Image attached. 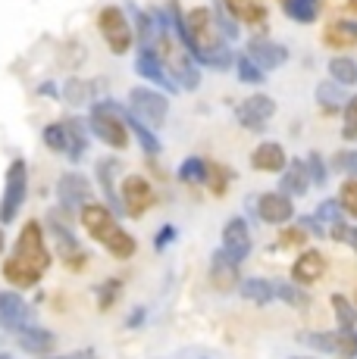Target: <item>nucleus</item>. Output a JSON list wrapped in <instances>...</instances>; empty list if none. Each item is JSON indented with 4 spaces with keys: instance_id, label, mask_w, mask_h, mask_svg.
Segmentation results:
<instances>
[{
    "instance_id": "1",
    "label": "nucleus",
    "mask_w": 357,
    "mask_h": 359,
    "mask_svg": "<svg viewBox=\"0 0 357 359\" xmlns=\"http://www.w3.org/2000/svg\"><path fill=\"white\" fill-rule=\"evenodd\" d=\"M169 6H173V29L178 32L185 50L191 53L195 63L214 66V69H229L235 63L229 44H226V34L219 32L214 13H210L207 6H197V10H191L188 16H178L176 13V0Z\"/></svg>"
},
{
    "instance_id": "2",
    "label": "nucleus",
    "mask_w": 357,
    "mask_h": 359,
    "mask_svg": "<svg viewBox=\"0 0 357 359\" xmlns=\"http://www.w3.org/2000/svg\"><path fill=\"white\" fill-rule=\"evenodd\" d=\"M51 269V250L44 244V231L41 222H25V229L19 231V241L13 247L10 259L4 262V278L13 287H35L44 272Z\"/></svg>"
},
{
    "instance_id": "3",
    "label": "nucleus",
    "mask_w": 357,
    "mask_h": 359,
    "mask_svg": "<svg viewBox=\"0 0 357 359\" xmlns=\"http://www.w3.org/2000/svg\"><path fill=\"white\" fill-rule=\"evenodd\" d=\"M79 219H82V225H85V231L91 234L94 241H98L104 250H110L116 259H129V257H135V238L129 234L126 229H122L119 222H116V216L107 210V206H100V203H85L79 210Z\"/></svg>"
},
{
    "instance_id": "4",
    "label": "nucleus",
    "mask_w": 357,
    "mask_h": 359,
    "mask_svg": "<svg viewBox=\"0 0 357 359\" xmlns=\"http://www.w3.org/2000/svg\"><path fill=\"white\" fill-rule=\"evenodd\" d=\"M122 107L113 100H104L98 103V107L91 109V116H88V126L91 131L98 135V141H104L107 147L113 150H126L129 144V131H126V122H122Z\"/></svg>"
},
{
    "instance_id": "5",
    "label": "nucleus",
    "mask_w": 357,
    "mask_h": 359,
    "mask_svg": "<svg viewBox=\"0 0 357 359\" xmlns=\"http://www.w3.org/2000/svg\"><path fill=\"white\" fill-rule=\"evenodd\" d=\"M25 191H29V169L22 160H13L6 169V188H4V200H0V225L16 222V216L22 212L25 203Z\"/></svg>"
},
{
    "instance_id": "6",
    "label": "nucleus",
    "mask_w": 357,
    "mask_h": 359,
    "mask_svg": "<svg viewBox=\"0 0 357 359\" xmlns=\"http://www.w3.org/2000/svg\"><path fill=\"white\" fill-rule=\"evenodd\" d=\"M129 116H135L141 126L157 128L167 122L169 100L160 91H150V88H132L129 91Z\"/></svg>"
},
{
    "instance_id": "7",
    "label": "nucleus",
    "mask_w": 357,
    "mask_h": 359,
    "mask_svg": "<svg viewBox=\"0 0 357 359\" xmlns=\"http://www.w3.org/2000/svg\"><path fill=\"white\" fill-rule=\"evenodd\" d=\"M98 29L104 34L107 47L113 53H129V47L135 44V34H132V25H129V16L119 10V6H104L98 13Z\"/></svg>"
},
{
    "instance_id": "8",
    "label": "nucleus",
    "mask_w": 357,
    "mask_h": 359,
    "mask_svg": "<svg viewBox=\"0 0 357 359\" xmlns=\"http://www.w3.org/2000/svg\"><path fill=\"white\" fill-rule=\"evenodd\" d=\"M154 188H150V182L148 178H141V175H129L126 182H122V188H119V203H122V212L126 216H132V219H141L144 212L154 206Z\"/></svg>"
},
{
    "instance_id": "9",
    "label": "nucleus",
    "mask_w": 357,
    "mask_h": 359,
    "mask_svg": "<svg viewBox=\"0 0 357 359\" xmlns=\"http://www.w3.org/2000/svg\"><path fill=\"white\" fill-rule=\"evenodd\" d=\"M35 325V313L16 291H0V328L6 331H25Z\"/></svg>"
},
{
    "instance_id": "10",
    "label": "nucleus",
    "mask_w": 357,
    "mask_h": 359,
    "mask_svg": "<svg viewBox=\"0 0 357 359\" xmlns=\"http://www.w3.org/2000/svg\"><path fill=\"white\" fill-rule=\"evenodd\" d=\"M273 116H276V100H273L270 94H251L248 100H242L235 107V119L251 131L266 128Z\"/></svg>"
},
{
    "instance_id": "11",
    "label": "nucleus",
    "mask_w": 357,
    "mask_h": 359,
    "mask_svg": "<svg viewBox=\"0 0 357 359\" xmlns=\"http://www.w3.org/2000/svg\"><path fill=\"white\" fill-rule=\"evenodd\" d=\"M219 250L226 253L232 262H245L251 253V231H248V222H245L242 216L229 219L223 229V247Z\"/></svg>"
},
{
    "instance_id": "12",
    "label": "nucleus",
    "mask_w": 357,
    "mask_h": 359,
    "mask_svg": "<svg viewBox=\"0 0 357 359\" xmlns=\"http://www.w3.org/2000/svg\"><path fill=\"white\" fill-rule=\"evenodd\" d=\"M57 194H60L63 210L75 212L91 200V184H88V178L82 175V172H66V175H60V182H57Z\"/></svg>"
},
{
    "instance_id": "13",
    "label": "nucleus",
    "mask_w": 357,
    "mask_h": 359,
    "mask_svg": "<svg viewBox=\"0 0 357 359\" xmlns=\"http://www.w3.org/2000/svg\"><path fill=\"white\" fill-rule=\"evenodd\" d=\"M51 231H53V238H57V250H60V257H63V262L70 269H75V272H82L85 262H88V253L82 250V244L75 241V234L57 219V212H53V219H51Z\"/></svg>"
},
{
    "instance_id": "14",
    "label": "nucleus",
    "mask_w": 357,
    "mask_h": 359,
    "mask_svg": "<svg viewBox=\"0 0 357 359\" xmlns=\"http://www.w3.org/2000/svg\"><path fill=\"white\" fill-rule=\"evenodd\" d=\"M245 57H248L254 66L264 69V72H273V69H279L288 60V50L283 44H276V41H270V38H251Z\"/></svg>"
},
{
    "instance_id": "15",
    "label": "nucleus",
    "mask_w": 357,
    "mask_h": 359,
    "mask_svg": "<svg viewBox=\"0 0 357 359\" xmlns=\"http://www.w3.org/2000/svg\"><path fill=\"white\" fill-rule=\"evenodd\" d=\"M257 216L270 225H288L294 219V206H292V197L285 194H264L257 200Z\"/></svg>"
},
{
    "instance_id": "16",
    "label": "nucleus",
    "mask_w": 357,
    "mask_h": 359,
    "mask_svg": "<svg viewBox=\"0 0 357 359\" xmlns=\"http://www.w3.org/2000/svg\"><path fill=\"white\" fill-rule=\"evenodd\" d=\"M323 272H326V257H323L320 250H304L292 266V281L311 287L313 281L323 278Z\"/></svg>"
},
{
    "instance_id": "17",
    "label": "nucleus",
    "mask_w": 357,
    "mask_h": 359,
    "mask_svg": "<svg viewBox=\"0 0 357 359\" xmlns=\"http://www.w3.org/2000/svg\"><path fill=\"white\" fill-rule=\"evenodd\" d=\"M210 285H214L219 294H229L238 287V262H232L223 250H216L214 257H210Z\"/></svg>"
},
{
    "instance_id": "18",
    "label": "nucleus",
    "mask_w": 357,
    "mask_h": 359,
    "mask_svg": "<svg viewBox=\"0 0 357 359\" xmlns=\"http://www.w3.org/2000/svg\"><path fill=\"white\" fill-rule=\"evenodd\" d=\"M307 188H311V178H307L304 160H288L283 175H279V191L285 197H301V194H307Z\"/></svg>"
},
{
    "instance_id": "19",
    "label": "nucleus",
    "mask_w": 357,
    "mask_h": 359,
    "mask_svg": "<svg viewBox=\"0 0 357 359\" xmlns=\"http://www.w3.org/2000/svg\"><path fill=\"white\" fill-rule=\"evenodd\" d=\"M16 344H19V350H22V353H32V356H47V353H51V350H53V344H57V337H53V331L32 325V328L19 331V334H16Z\"/></svg>"
},
{
    "instance_id": "20",
    "label": "nucleus",
    "mask_w": 357,
    "mask_h": 359,
    "mask_svg": "<svg viewBox=\"0 0 357 359\" xmlns=\"http://www.w3.org/2000/svg\"><path fill=\"white\" fill-rule=\"evenodd\" d=\"M285 150L279 147L276 141H264V144H257L254 147V154H251V165L257 172H283L285 169Z\"/></svg>"
},
{
    "instance_id": "21",
    "label": "nucleus",
    "mask_w": 357,
    "mask_h": 359,
    "mask_svg": "<svg viewBox=\"0 0 357 359\" xmlns=\"http://www.w3.org/2000/svg\"><path fill=\"white\" fill-rule=\"evenodd\" d=\"M135 72L144 75V79H148V81H154V85H160V88H167V91H173V94H176V85H173V81H169V75L163 72L160 60H157L150 50H144V47H138V60H135Z\"/></svg>"
},
{
    "instance_id": "22",
    "label": "nucleus",
    "mask_w": 357,
    "mask_h": 359,
    "mask_svg": "<svg viewBox=\"0 0 357 359\" xmlns=\"http://www.w3.org/2000/svg\"><path fill=\"white\" fill-rule=\"evenodd\" d=\"M219 4H223V10L229 13L232 19H242V22L257 25V22H264L266 19L264 0H219Z\"/></svg>"
},
{
    "instance_id": "23",
    "label": "nucleus",
    "mask_w": 357,
    "mask_h": 359,
    "mask_svg": "<svg viewBox=\"0 0 357 359\" xmlns=\"http://www.w3.org/2000/svg\"><path fill=\"white\" fill-rule=\"evenodd\" d=\"M238 294H242L245 300L257 303V306H266L270 300H276V287H273V281H266V278H245V281H238Z\"/></svg>"
},
{
    "instance_id": "24",
    "label": "nucleus",
    "mask_w": 357,
    "mask_h": 359,
    "mask_svg": "<svg viewBox=\"0 0 357 359\" xmlns=\"http://www.w3.org/2000/svg\"><path fill=\"white\" fill-rule=\"evenodd\" d=\"M323 44L329 47H351L357 44V22L351 19H339V22H332L323 34Z\"/></svg>"
},
{
    "instance_id": "25",
    "label": "nucleus",
    "mask_w": 357,
    "mask_h": 359,
    "mask_svg": "<svg viewBox=\"0 0 357 359\" xmlns=\"http://www.w3.org/2000/svg\"><path fill=\"white\" fill-rule=\"evenodd\" d=\"M116 169H119V163L116 160H100L98 163V178H100V188H104V197L110 200V212H122V203H119V194H116V188H113V175H116Z\"/></svg>"
},
{
    "instance_id": "26",
    "label": "nucleus",
    "mask_w": 357,
    "mask_h": 359,
    "mask_svg": "<svg viewBox=\"0 0 357 359\" xmlns=\"http://www.w3.org/2000/svg\"><path fill=\"white\" fill-rule=\"evenodd\" d=\"M283 10H285V16L292 19V22L307 25V22H313V19H317L320 0H283Z\"/></svg>"
},
{
    "instance_id": "27",
    "label": "nucleus",
    "mask_w": 357,
    "mask_h": 359,
    "mask_svg": "<svg viewBox=\"0 0 357 359\" xmlns=\"http://www.w3.org/2000/svg\"><path fill=\"white\" fill-rule=\"evenodd\" d=\"M329 75H332L335 85H357V63L348 57H332L329 60Z\"/></svg>"
},
{
    "instance_id": "28",
    "label": "nucleus",
    "mask_w": 357,
    "mask_h": 359,
    "mask_svg": "<svg viewBox=\"0 0 357 359\" xmlns=\"http://www.w3.org/2000/svg\"><path fill=\"white\" fill-rule=\"evenodd\" d=\"M85 147H88L85 131H82V126L75 119H70L66 122V156H70L72 163H79L82 156H85Z\"/></svg>"
},
{
    "instance_id": "29",
    "label": "nucleus",
    "mask_w": 357,
    "mask_h": 359,
    "mask_svg": "<svg viewBox=\"0 0 357 359\" xmlns=\"http://www.w3.org/2000/svg\"><path fill=\"white\" fill-rule=\"evenodd\" d=\"M317 100L326 113H335V109L345 103V91H342V85H335V81L329 79V81H323V85H317Z\"/></svg>"
},
{
    "instance_id": "30",
    "label": "nucleus",
    "mask_w": 357,
    "mask_h": 359,
    "mask_svg": "<svg viewBox=\"0 0 357 359\" xmlns=\"http://www.w3.org/2000/svg\"><path fill=\"white\" fill-rule=\"evenodd\" d=\"M229 182H232V169H226L223 163H207V188L214 191L216 197H223L229 191Z\"/></svg>"
},
{
    "instance_id": "31",
    "label": "nucleus",
    "mask_w": 357,
    "mask_h": 359,
    "mask_svg": "<svg viewBox=\"0 0 357 359\" xmlns=\"http://www.w3.org/2000/svg\"><path fill=\"white\" fill-rule=\"evenodd\" d=\"M178 178L188 182V184L207 182V160H201V156H188V160L178 165Z\"/></svg>"
},
{
    "instance_id": "32",
    "label": "nucleus",
    "mask_w": 357,
    "mask_h": 359,
    "mask_svg": "<svg viewBox=\"0 0 357 359\" xmlns=\"http://www.w3.org/2000/svg\"><path fill=\"white\" fill-rule=\"evenodd\" d=\"M332 313H335V319H339V325L342 328H354L357 325V306L348 297H342V294H332Z\"/></svg>"
},
{
    "instance_id": "33",
    "label": "nucleus",
    "mask_w": 357,
    "mask_h": 359,
    "mask_svg": "<svg viewBox=\"0 0 357 359\" xmlns=\"http://www.w3.org/2000/svg\"><path fill=\"white\" fill-rule=\"evenodd\" d=\"M126 122H129V128L135 131V135H138V141H141V147H144V154H160V141H157V135L154 131H150L148 126H141L138 119H135V116H126Z\"/></svg>"
},
{
    "instance_id": "34",
    "label": "nucleus",
    "mask_w": 357,
    "mask_h": 359,
    "mask_svg": "<svg viewBox=\"0 0 357 359\" xmlns=\"http://www.w3.org/2000/svg\"><path fill=\"white\" fill-rule=\"evenodd\" d=\"M301 344L320 350V353H335V331H307L301 334Z\"/></svg>"
},
{
    "instance_id": "35",
    "label": "nucleus",
    "mask_w": 357,
    "mask_h": 359,
    "mask_svg": "<svg viewBox=\"0 0 357 359\" xmlns=\"http://www.w3.org/2000/svg\"><path fill=\"white\" fill-rule=\"evenodd\" d=\"M235 72H238V79L245 81V85H264V79H266V72L260 66H254L248 57H235Z\"/></svg>"
},
{
    "instance_id": "36",
    "label": "nucleus",
    "mask_w": 357,
    "mask_h": 359,
    "mask_svg": "<svg viewBox=\"0 0 357 359\" xmlns=\"http://www.w3.org/2000/svg\"><path fill=\"white\" fill-rule=\"evenodd\" d=\"M335 353L342 359H354L357 356V331L354 328H339L335 331Z\"/></svg>"
},
{
    "instance_id": "37",
    "label": "nucleus",
    "mask_w": 357,
    "mask_h": 359,
    "mask_svg": "<svg viewBox=\"0 0 357 359\" xmlns=\"http://www.w3.org/2000/svg\"><path fill=\"white\" fill-rule=\"evenodd\" d=\"M44 144L51 150H57V154H66V122H53V126L44 128Z\"/></svg>"
},
{
    "instance_id": "38",
    "label": "nucleus",
    "mask_w": 357,
    "mask_h": 359,
    "mask_svg": "<svg viewBox=\"0 0 357 359\" xmlns=\"http://www.w3.org/2000/svg\"><path fill=\"white\" fill-rule=\"evenodd\" d=\"M339 206L348 212V216L357 219V178H348L339 188Z\"/></svg>"
},
{
    "instance_id": "39",
    "label": "nucleus",
    "mask_w": 357,
    "mask_h": 359,
    "mask_svg": "<svg viewBox=\"0 0 357 359\" xmlns=\"http://www.w3.org/2000/svg\"><path fill=\"white\" fill-rule=\"evenodd\" d=\"M342 137L345 141H357V94L345 100V126H342Z\"/></svg>"
},
{
    "instance_id": "40",
    "label": "nucleus",
    "mask_w": 357,
    "mask_h": 359,
    "mask_svg": "<svg viewBox=\"0 0 357 359\" xmlns=\"http://www.w3.org/2000/svg\"><path fill=\"white\" fill-rule=\"evenodd\" d=\"M273 287H276L279 300H285L288 306H304L307 303V294L298 291V285H285V281H279V285H273Z\"/></svg>"
},
{
    "instance_id": "41",
    "label": "nucleus",
    "mask_w": 357,
    "mask_h": 359,
    "mask_svg": "<svg viewBox=\"0 0 357 359\" xmlns=\"http://www.w3.org/2000/svg\"><path fill=\"white\" fill-rule=\"evenodd\" d=\"M332 238L342 241V244H348L357 253V225H348L345 219H339V222H332Z\"/></svg>"
},
{
    "instance_id": "42",
    "label": "nucleus",
    "mask_w": 357,
    "mask_h": 359,
    "mask_svg": "<svg viewBox=\"0 0 357 359\" xmlns=\"http://www.w3.org/2000/svg\"><path fill=\"white\" fill-rule=\"evenodd\" d=\"M304 165H307V178H311L313 184H326V163H323L320 154H311L304 160Z\"/></svg>"
},
{
    "instance_id": "43",
    "label": "nucleus",
    "mask_w": 357,
    "mask_h": 359,
    "mask_svg": "<svg viewBox=\"0 0 357 359\" xmlns=\"http://www.w3.org/2000/svg\"><path fill=\"white\" fill-rule=\"evenodd\" d=\"M339 210H342V206H339V200H332V197H329V200H323V203L317 206V212H313V216H317V222L323 225V222H329V225H332V222H339Z\"/></svg>"
},
{
    "instance_id": "44",
    "label": "nucleus",
    "mask_w": 357,
    "mask_h": 359,
    "mask_svg": "<svg viewBox=\"0 0 357 359\" xmlns=\"http://www.w3.org/2000/svg\"><path fill=\"white\" fill-rule=\"evenodd\" d=\"M332 169L339 172H351V178H357V150H342L332 156Z\"/></svg>"
},
{
    "instance_id": "45",
    "label": "nucleus",
    "mask_w": 357,
    "mask_h": 359,
    "mask_svg": "<svg viewBox=\"0 0 357 359\" xmlns=\"http://www.w3.org/2000/svg\"><path fill=\"white\" fill-rule=\"evenodd\" d=\"M66 100H70L72 107H82V103L88 100V85L85 81H79V79L66 81Z\"/></svg>"
},
{
    "instance_id": "46",
    "label": "nucleus",
    "mask_w": 357,
    "mask_h": 359,
    "mask_svg": "<svg viewBox=\"0 0 357 359\" xmlns=\"http://www.w3.org/2000/svg\"><path fill=\"white\" fill-rule=\"evenodd\" d=\"M116 294H119V281H116V278L104 281V285H100V291H98V306L110 309V306H113V300H116Z\"/></svg>"
},
{
    "instance_id": "47",
    "label": "nucleus",
    "mask_w": 357,
    "mask_h": 359,
    "mask_svg": "<svg viewBox=\"0 0 357 359\" xmlns=\"http://www.w3.org/2000/svg\"><path fill=\"white\" fill-rule=\"evenodd\" d=\"M176 234H178L176 225H163V229L157 231V238H154V250H167V247L176 241Z\"/></svg>"
},
{
    "instance_id": "48",
    "label": "nucleus",
    "mask_w": 357,
    "mask_h": 359,
    "mask_svg": "<svg viewBox=\"0 0 357 359\" xmlns=\"http://www.w3.org/2000/svg\"><path fill=\"white\" fill-rule=\"evenodd\" d=\"M304 229H283V234H279V244L283 247H298L304 244Z\"/></svg>"
},
{
    "instance_id": "49",
    "label": "nucleus",
    "mask_w": 357,
    "mask_h": 359,
    "mask_svg": "<svg viewBox=\"0 0 357 359\" xmlns=\"http://www.w3.org/2000/svg\"><path fill=\"white\" fill-rule=\"evenodd\" d=\"M44 359H98L94 350H75V353H66V356H44Z\"/></svg>"
},
{
    "instance_id": "50",
    "label": "nucleus",
    "mask_w": 357,
    "mask_h": 359,
    "mask_svg": "<svg viewBox=\"0 0 357 359\" xmlns=\"http://www.w3.org/2000/svg\"><path fill=\"white\" fill-rule=\"evenodd\" d=\"M141 322H144V309H135V313H132V319H129V328L141 325Z\"/></svg>"
},
{
    "instance_id": "51",
    "label": "nucleus",
    "mask_w": 357,
    "mask_h": 359,
    "mask_svg": "<svg viewBox=\"0 0 357 359\" xmlns=\"http://www.w3.org/2000/svg\"><path fill=\"white\" fill-rule=\"evenodd\" d=\"M41 94H51V97H53V94H57V91H53V85H51V81H47V85H41Z\"/></svg>"
},
{
    "instance_id": "52",
    "label": "nucleus",
    "mask_w": 357,
    "mask_h": 359,
    "mask_svg": "<svg viewBox=\"0 0 357 359\" xmlns=\"http://www.w3.org/2000/svg\"><path fill=\"white\" fill-rule=\"evenodd\" d=\"M0 250H4V231H0Z\"/></svg>"
},
{
    "instance_id": "53",
    "label": "nucleus",
    "mask_w": 357,
    "mask_h": 359,
    "mask_svg": "<svg viewBox=\"0 0 357 359\" xmlns=\"http://www.w3.org/2000/svg\"><path fill=\"white\" fill-rule=\"evenodd\" d=\"M0 359H13V356L10 353H0Z\"/></svg>"
},
{
    "instance_id": "54",
    "label": "nucleus",
    "mask_w": 357,
    "mask_h": 359,
    "mask_svg": "<svg viewBox=\"0 0 357 359\" xmlns=\"http://www.w3.org/2000/svg\"><path fill=\"white\" fill-rule=\"evenodd\" d=\"M294 359H311V356H294Z\"/></svg>"
},
{
    "instance_id": "55",
    "label": "nucleus",
    "mask_w": 357,
    "mask_h": 359,
    "mask_svg": "<svg viewBox=\"0 0 357 359\" xmlns=\"http://www.w3.org/2000/svg\"><path fill=\"white\" fill-rule=\"evenodd\" d=\"M354 300H357V291H354Z\"/></svg>"
}]
</instances>
